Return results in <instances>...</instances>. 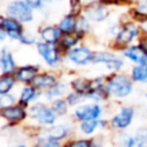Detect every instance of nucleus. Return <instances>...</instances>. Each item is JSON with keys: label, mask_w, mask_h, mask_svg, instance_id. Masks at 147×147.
Returning a JSON list of instances; mask_svg holds the SVG:
<instances>
[{"label": "nucleus", "mask_w": 147, "mask_h": 147, "mask_svg": "<svg viewBox=\"0 0 147 147\" xmlns=\"http://www.w3.org/2000/svg\"><path fill=\"white\" fill-rule=\"evenodd\" d=\"M107 91L117 98H125L131 93L132 84L125 76H115L108 80Z\"/></svg>", "instance_id": "1"}, {"label": "nucleus", "mask_w": 147, "mask_h": 147, "mask_svg": "<svg viewBox=\"0 0 147 147\" xmlns=\"http://www.w3.org/2000/svg\"><path fill=\"white\" fill-rule=\"evenodd\" d=\"M8 16L20 22H29L32 20V7L22 0H16L9 3L7 7Z\"/></svg>", "instance_id": "2"}, {"label": "nucleus", "mask_w": 147, "mask_h": 147, "mask_svg": "<svg viewBox=\"0 0 147 147\" xmlns=\"http://www.w3.org/2000/svg\"><path fill=\"white\" fill-rule=\"evenodd\" d=\"M31 115L41 124L51 125L55 122V113L53 111V109H49L41 103L34 105L31 108Z\"/></svg>", "instance_id": "3"}, {"label": "nucleus", "mask_w": 147, "mask_h": 147, "mask_svg": "<svg viewBox=\"0 0 147 147\" xmlns=\"http://www.w3.org/2000/svg\"><path fill=\"white\" fill-rule=\"evenodd\" d=\"M68 57L71 62L76 63V64H79V65H84V64H87V63L93 61V54L86 47L72 48L71 51H69Z\"/></svg>", "instance_id": "4"}, {"label": "nucleus", "mask_w": 147, "mask_h": 147, "mask_svg": "<svg viewBox=\"0 0 147 147\" xmlns=\"http://www.w3.org/2000/svg\"><path fill=\"white\" fill-rule=\"evenodd\" d=\"M102 113V109L98 105H84L75 110V116L80 121L96 119Z\"/></svg>", "instance_id": "5"}, {"label": "nucleus", "mask_w": 147, "mask_h": 147, "mask_svg": "<svg viewBox=\"0 0 147 147\" xmlns=\"http://www.w3.org/2000/svg\"><path fill=\"white\" fill-rule=\"evenodd\" d=\"M93 62H102L111 70H118L123 65V61L118 56L107 52H98L93 54Z\"/></svg>", "instance_id": "6"}, {"label": "nucleus", "mask_w": 147, "mask_h": 147, "mask_svg": "<svg viewBox=\"0 0 147 147\" xmlns=\"http://www.w3.org/2000/svg\"><path fill=\"white\" fill-rule=\"evenodd\" d=\"M39 54L44 57L45 62L49 65H56L59 63V53L56 48L53 47V44H47V42H39L37 45Z\"/></svg>", "instance_id": "7"}, {"label": "nucleus", "mask_w": 147, "mask_h": 147, "mask_svg": "<svg viewBox=\"0 0 147 147\" xmlns=\"http://www.w3.org/2000/svg\"><path fill=\"white\" fill-rule=\"evenodd\" d=\"M0 28L2 31H5L10 38L14 39H20L22 32V26L18 23L17 20L15 18H1V23H0Z\"/></svg>", "instance_id": "8"}, {"label": "nucleus", "mask_w": 147, "mask_h": 147, "mask_svg": "<svg viewBox=\"0 0 147 147\" xmlns=\"http://www.w3.org/2000/svg\"><path fill=\"white\" fill-rule=\"evenodd\" d=\"M132 117H133V109L131 107H124L119 110L118 114L114 116V118L111 119V124L117 129H125L130 125Z\"/></svg>", "instance_id": "9"}, {"label": "nucleus", "mask_w": 147, "mask_h": 147, "mask_svg": "<svg viewBox=\"0 0 147 147\" xmlns=\"http://www.w3.org/2000/svg\"><path fill=\"white\" fill-rule=\"evenodd\" d=\"M86 13V16L92 20V21H95V22H99V21H103L108 15H109V10L100 5V3H93L91 6H88L85 10Z\"/></svg>", "instance_id": "10"}, {"label": "nucleus", "mask_w": 147, "mask_h": 147, "mask_svg": "<svg viewBox=\"0 0 147 147\" xmlns=\"http://www.w3.org/2000/svg\"><path fill=\"white\" fill-rule=\"evenodd\" d=\"M137 34H138V28L134 24H126L118 31L116 40L118 44L125 45L129 44Z\"/></svg>", "instance_id": "11"}, {"label": "nucleus", "mask_w": 147, "mask_h": 147, "mask_svg": "<svg viewBox=\"0 0 147 147\" xmlns=\"http://www.w3.org/2000/svg\"><path fill=\"white\" fill-rule=\"evenodd\" d=\"M125 147H147V130H140L136 136H129L124 140Z\"/></svg>", "instance_id": "12"}, {"label": "nucleus", "mask_w": 147, "mask_h": 147, "mask_svg": "<svg viewBox=\"0 0 147 147\" xmlns=\"http://www.w3.org/2000/svg\"><path fill=\"white\" fill-rule=\"evenodd\" d=\"M32 84L36 88H52L56 85V79L53 75L49 74H42L39 76H36L32 80Z\"/></svg>", "instance_id": "13"}, {"label": "nucleus", "mask_w": 147, "mask_h": 147, "mask_svg": "<svg viewBox=\"0 0 147 147\" xmlns=\"http://www.w3.org/2000/svg\"><path fill=\"white\" fill-rule=\"evenodd\" d=\"M125 56L129 57L131 61L139 63V64H147V54L142 51V48L139 46H132L127 48L124 52Z\"/></svg>", "instance_id": "14"}, {"label": "nucleus", "mask_w": 147, "mask_h": 147, "mask_svg": "<svg viewBox=\"0 0 147 147\" xmlns=\"http://www.w3.org/2000/svg\"><path fill=\"white\" fill-rule=\"evenodd\" d=\"M1 115L8 121H21L25 117V110L21 106L6 107L1 109Z\"/></svg>", "instance_id": "15"}, {"label": "nucleus", "mask_w": 147, "mask_h": 147, "mask_svg": "<svg viewBox=\"0 0 147 147\" xmlns=\"http://www.w3.org/2000/svg\"><path fill=\"white\" fill-rule=\"evenodd\" d=\"M37 72H38L37 67H33V65H25V67L20 68V69L16 71V78H17L18 80H21V82H24V83L32 82L33 78L37 76Z\"/></svg>", "instance_id": "16"}, {"label": "nucleus", "mask_w": 147, "mask_h": 147, "mask_svg": "<svg viewBox=\"0 0 147 147\" xmlns=\"http://www.w3.org/2000/svg\"><path fill=\"white\" fill-rule=\"evenodd\" d=\"M60 32H61V30L57 28L47 26L41 30L40 37H41L42 41H45L47 44H55V42H57V40L60 38Z\"/></svg>", "instance_id": "17"}, {"label": "nucleus", "mask_w": 147, "mask_h": 147, "mask_svg": "<svg viewBox=\"0 0 147 147\" xmlns=\"http://www.w3.org/2000/svg\"><path fill=\"white\" fill-rule=\"evenodd\" d=\"M0 62H1V69L2 74H10L15 70V62L13 60L11 54L7 49H2L1 56H0Z\"/></svg>", "instance_id": "18"}, {"label": "nucleus", "mask_w": 147, "mask_h": 147, "mask_svg": "<svg viewBox=\"0 0 147 147\" xmlns=\"http://www.w3.org/2000/svg\"><path fill=\"white\" fill-rule=\"evenodd\" d=\"M76 28H77V22H76L74 15H68V16H65V17L60 22V25H59V29H60L61 32H63V33L72 32Z\"/></svg>", "instance_id": "19"}, {"label": "nucleus", "mask_w": 147, "mask_h": 147, "mask_svg": "<svg viewBox=\"0 0 147 147\" xmlns=\"http://www.w3.org/2000/svg\"><path fill=\"white\" fill-rule=\"evenodd\" d=\"M132 78L137 82L147 83V64H139L132 70Z\"/></svg>", "instance_id": "20"}, {"label": "nucleus", "mask_w": 147, "mask_h": 147, "mask_svg": "<svg viewBox=\"0 0 147 147\" xmlns=\"http://www.w3.org/2000/svg\"><path fill=\"white\" fill-rule=\"evenodd\" d=\"M37 96V90L34 86H26L22 90L21 92V103L22 105H28L30 101H32Z\"/></svg>", "instance_id": "21"}, {"label": "nucleus", "mask_w": 147, "mask_h": 147, "mask_svg": "<svg viewBox=\"0 0 147 147\" xmlns=\"http://www.w3.org/2000/svg\"><path fill=\"white\" fill-rule=\"evenodd\" d=\"M72 87L80 94H87L88 91H90V87H91V82L84 79V78H77L76 80H74L71 83Z\"/></svg>", "instance_id": "22"}, {"label": "nucleus", "mask_w": 147, "mask_h": 147, "mask_svg": "<svg viewBox=\"0 0 147 147\" xmlns=\"http://www.w3.org/2000/svg\"><path fill=\"white\" fill-rule=\"evenodd\" d=\"M78 39H79L78 31H72V32L65 33V36L61 40V44H62L63 47L70 48V47H72L74 45H76L78 42Z\"/></svg>", "instance_id": "23"}, {"label": "nucleus", "mask_w": 147, "mask_h": 147, "mask_svg": "<svg viewBox=\"0 0 147 147\" xmlns=\"http://www.w3.org/2000/svg\"><path fill=\"white\" fill-rule=\"evenodd\" d=\"M68 132V129L65 125H54L49 130V137L54 139H61L64 138Z\"/></svg>", "instance_id": "24"}, {"label": "nucleus", "mask_w": 147, "mask_h": 147, "mask_svg": "<svg viewBox=\"0 0 147 147\" xmlns=\"http://www.w3.org/2000/svg\"><path fill=\"white\" fill-rule=\"evenodd\" d=\"M15 80L11 76H2L0 79V93L1 94H6L7 92H9V90L13 87Z\"/></svg>", "instance_id": "25"}, {"label": "nucleus", "mask_w": 147, "mask_h": 147, "mask_svg": "<svg viewBox=\"0 0 147 147\" xmlns=\"http://www.w3.org/2000/svg\"><path fill=\"white\" fill-rule=\"evenodd\" d=\"M67 91V85L61 83V84H57L55 85L54 87L49 88L47 91V98H55V96H59V95H62L63 93H65Z\"/></svg>", "instance_id": "26"}, {"label": "nucleus", "mask_w": 147, "mask_h": 147, "mask_svg": "<svg viewBox=\"0 0 147 147\" xmlns=\"http://www.w3.org/2000/svg\"><path fill=\"white\" fill-rule=\"evenodd\" d=\"M99 122L96 119H91V121H83L82 125H80V130L85 133V134H91L98 126Z\"/></svg>", "instance_id": "27"}, {"label": "nucleus", "mask_w": 147, "mask_h": 147, "mask_svg": "<svg viewBox=\"0 0 147 147\" xmlns=\"http://www.w3.org/2000/svg\"><path fill=\"white\" fill-rule=\"evenodd\" d=\"M53 111L57 115H63L67 113V109H68V106L67 103L63 101V100H55L53 102V107H52Z\"/></svg>", "instance_id": "28"}, {"label": "nucleus", "mask_w": 147, "mask_h": 147, "mask_svg": "<svg viewBox=\"0 0 147 147\" xmlns=\"http://www.w3.org/2000/svg\"><path fill=\"white\" fill-rule=\"evenodd\" d=\"M39 146L40 147H59L60 144L57 142V139L47 137V138H42L39 140Z\"/></svg>", "instance_id": "29"}, {"label": "nucleus", "mask_w": 147, "mask_h": 147, "mask_svg": "<svg viewBox=\"0 0 147 147\" xmlns=\"http://www.w3.org/2000/svg\"><path fill=\"white\" fill-rule=\"evenodd\" d=\"M9 95H6V94H1V96H0V105H1V107L2 108H6V107H9L13 102H14V98L13 96H10V98H8Z\"/></svg>", "instance_id": "30"}, {"label": "nucleus", "mask_w": 147, "mask_h": 147, "mask_svg": "<svg viewBox=\"0 0 147 147\" xmlns=\"http://www.w3.org/2000/svg\"><path fill=\"white\" fill-rule=\"evenodd\" d=\"M49 0H26V2L32 7V8H41L48 2Z\"/></svg>", "instance_id": "31"}, {"label": "nucleus", "mask_w": 147, "mask_h": 147, "mask_svg": "<svg viewBox=\"0 0 147 147\" xmlns=\"http://www.w3.org/2000/svg\"><path fill=\"white\" fill-rule=\"evenodd\" d=\"M68 147H92V145L87 140H77V141L70 142Z\"/></svg>", "instance_id": "32"}, {"label": "nucleus", "mask_w": 147, "mask_h": 147, "mask_svg": "<svg viewBox=\"0 0 147 147\" xmlns=\"http://www.w3.org/2000/svg\"><path fill=\"white\" fill-rule=\"evenodd\" d=\"M20 40H21L23 44H28V45H31V44L34 42L33 36H31L30 33H22L21 37H20Z\"/></svg>", "instance_id": "33"}, {"label": "nucleus", "mask_w": 147, "mask_h": 147, "mask_svg": "<svg viewBox=\"0 0 147 147\" xmlns=\"http://www.w3.org/2000/svg\"><path fill=\"white\" fill-rule=\"evenodd\" d=\"M80 93H76V94H70L69 96H68V102L70 103V105H76L79 100H80V95H79Z\"/></svg>", "instance_id": "34"}, {"label": "nucleus", "mask_w": 147, "mask_h": 147, "mask_svg": "<svg viewBox=\"0 0 147 147\" xmlns=\"http://www.w3.org/2000/svg\"><path fill=\"white\" fill-rule=\"evenodd\" d=\"M139 46H140V47L142 48V51L147 54V37L140 39V45H139Z\"/></svg>", "instance_id": "35"}, {"label": "nucleus", "mask_w": 147, "mask_h": 147, "mask_svg": "<svg viewBox=\"0 0 147 147\" xmlns=\"http://www.w3.org/2000/svg\"><path fill=\"white\" fill-rule=\"evenodd\" d=\"M17 147H25V146H17Z\"/></svg>", "instance_id": "36"}]
</instances>
